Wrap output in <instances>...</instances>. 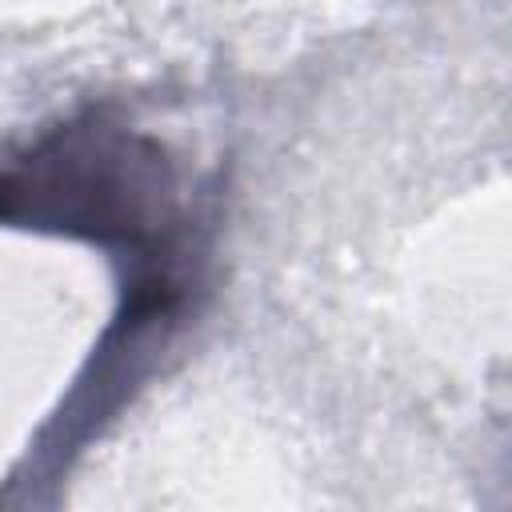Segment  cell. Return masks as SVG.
<instances>
[{
    "mask_svg": "<svg viewBox=\"0 0 512 512\" xmlns=\"http://www.w3.org/2000/svg\"><path fill=\"white\" fill-rule=\"evenodd\" d=\"M180 220V184L156 140L104 116L0 148V224L152 248Z\"/></svg>",
    "mask_w": 512,
    "mask_h": 512,
    "instance_id": "cell-1",
    "label": "cell"
}]
</instances>
